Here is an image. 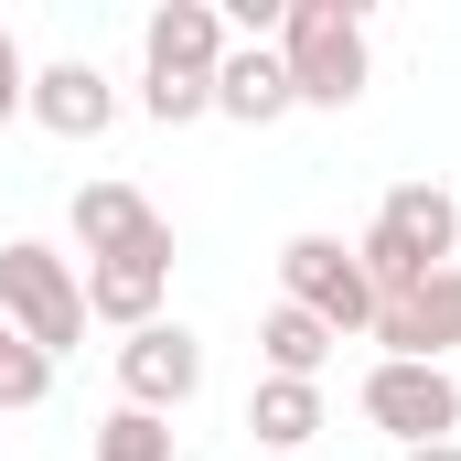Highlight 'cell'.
Listing matches in <instances>:
<instances>
[{
	"instance_id": "13",
	"label": "cell",
	"mask_w": 461,
	"mask_h": 461,
	"mask_svg": "<svg viewBox=\"0 0 461 461\" xmlns=\"http://www.w3.org/2000/svg\"><path fill=\"white\" fill-rule=\"evenodd\" d=\"M247 440H258V451H312V440H322V386L258 375V386H247Z\"/></svg>"
},
{
	"instance_id": "11",
	"label": "cell",
	"mask_w": 461,
	"mask_h": 461,
	"mask_svg": "<svg viewBox=\"0 0 461 461\" xmlns=\"http://www.w3.org/2000/svg\"><path fill=\"white\" fill-rule=\"evenodd\" d=\"M65 226H76V247H86V258H129V247H150L172 215H161L140 183H86V194L65 204Z\"/></svg>"
},
{
	"instance_id": "16",
	"label": "cell",
	"mask_w": 461,
	"mask_h": 461,
	"mask_svg": "<svg viewBox=\"0 0 461 461\" xmlns=\"http://www.w3.org/2000/svg\"><path fill=\"white\" fill-rule=\"evenodd\" d=\"M54 397V354H32L22 333L0 344V419H22V408H43Z\"/></svg>"
},
{
	"instance_id": "6",
	"label": "cell",
	"mask_w": 461,
	"mask_h": 461,
	"mask_svg": "<svg viewBox=\"0 0 461 461\" xmlns=\"http://www.w3.org/2000/svg\"><path fill=\"white\" fill-rule=\"evenodd\" d=\"M194 397H204V344H194L183 322H140V333H118V408L172 419V408H194Z\"/></svg>"
},
{
	"instance_id": "7",
	"label": "cell",
	"mask_w": 461,
	"mask_h": 461,
	"mask_svg": "<svg viewBox=\"0 0 461 461\" xmlns=\"http://www.w3.org/2000/svg\"><path fill=\"white\" fill-rule=\"evenodd\" d=\"M226 11L215 0H161L150 22H140V76H172V86H215V65H226Z\"/></svg>"
},
{
	"instance_id": "15",
	"label": "cell",
	"mask_w": 461,
	"mask_h": 461,
	"mask_svg": "<svg viewBox=\"0 0 461 461\" xmlns=\"http://www.w3.org/2000/svg\"><path fill=\"white\" fill-rule=\"evenodd\" d=\"M86 461H183V451H172V419H150V408H108Z\"/></svg>"
},
{
	"instance_id": "18",
	"label": "cell",
	"mask_w": 461,
	"mask_h": 461,
	"mask_svg": "<svg viewBox=\"0 0 461 461\" xmlns=\"http://www.w3.org/2000/svg\"><path fill=\"white\" fill-rule=\"evenodd\" d=\"M397 461H461V440H429V451H397Z\"/></svg>"
},
{
	"instance_id": "9",
	"label": "cell",
	"mask_w": 461,
	"mask_h": 461,
	"mask_svg": "<svg viewBox=\"0 0 461 461\" xmlns=\"http://www.w3.org/2000/svg\"><path fill=\"white\" fill-rule=\"evenodd\" d=\"M172 226L150 236V247H129V258H86V322H108V333H140V322H161V290H172Z\"/></svg>"
},
{
	"instance_id": "19",
	"label": "cell",
	"mask_w": 461,
	"mask_h": 461,
	"mask_svg": "<svg viewBox=\"0 0 461 461\" xmlns=\"http://www.w3.org/2000/svg\"><path fill=\"white\" fill-rule=\"evenodd\" d=\"M0 344H11V322H0Z\"/></svg>"
},
{
	"instance_id": "1",
	"label": "cell",
	"mask_w": 461,
	"mask_h": 461,
	"mask_svg": "<svg viewBox=\"0 0 461 461\" xmlns=\"http://www.w3.org/2000/svg\"><path fill=\"white\" fill-rule=\"evenodd\" d=\"M354 258H365L375 312H386V301H408L419 279L461 268V204L440 194V183H386V204H375V226L354 236Z\"/></svg>"
},
{
	"instance_id": "10",
	"label": "cell",
	"mask_w": 461,
	"mask_h": 461,
	"mask_svg": "<svg viewBox=\"0 0 461 461\" xmlns=\"http://www.w3.org/2000/svg\"><path fill=\"white\" fill-rule=\"evenodd\" d=\"M22 118H43L54 140H108L118 86L86 65V54H65V65H32V97H22Z\"/></svg>"
},
{
	"instance_id": "2",
	"label": "cell",
	"mask_w": 461,
	"mask_h": 461,
	"mask_svg": "<svg viewBox=\"0 0 461 461\" xmlns=\"http://www.w3.org/2000/svg\"><path fill=\"white\" fill-rule=\"evenodd\" d=\"M279 65H290V97H301V108H354V97L375 86L365 11H354V0H290V22H279Z\"/></svg>"
},
{
	"instance_id": "8",
	"label": "cell",
	"mask_w": 461,
	"mask_h": 461,
	"mask_svg": "<svg viewBox=\"0 0 461 461\" xmlns=\"http://www.w3.org/2000/svg\"><path fill=\"white\" fill-rule=\"evenodd\" d=\"M365 344L386 354V365H451V354H461V268H440V279H419L408 301H386Z\"/></svg>"
},
{
	"instance_id": "14",
	"label": "cell",
	"mask_w": 461,
	"mask_h": 461,
	"mask_svg": "<svg viewBox=\"0 0 461 461\" xmlns=\"http://www.w3.org/2000/svg\"><path fill=\"white\" fill-rule=\"evenodd\" d=\"M258 365H268V375H301V386H322V365H333V333H322L312 312L268 301V312H258Z\"/></svg>"
},
{
	"instance_id": "3",
	"label": "cell",
	"mask_w": 461,
	"mask_h": 461,
	"mask_svg": "<svg viewBox=\"0 0 461 461\" xmlns=\"http://www.w3.org/2000/svg\"><path fill=\"white\" fill-rule=\"evenodd\" d=\"M0 322L32 354H76L86 344V279H76V258L43 247V236H11L0 247Z\"/></svg>"
},
{
	"instance_id": "12",
	"label": "cell",
	"mask_w": 461,
	"mask_h": 461,
	"mask_svg": "<svg viewBox=\"0 0 461 461\" xmlns=\"http://www.w3.org/2000/svg\"><path fill=\"white\" fill-rule=\"evenodd\" d=\"M290 65H279V43H226V65H215V118L236 129H268V118H290Z\"/></svg>"
},
{
	"instance_id": "4",
	"label": "cell",
	"mask_w": 461,
	"mask_h": 461,
	"mask_svg": "<svg viewBox=\"0 0 461 461\" xmlns=\"http://www.w3.org/2000/svg\"><path fill=\"white\" fill-rule=\"evenodd\" d=\"M279 301L312 312L333 344H365L375 333V279H365V258H354L344 236H290L279 247Z\"/></svg>"
},
{
	"instance_id": "17",
	"label": "cell",
	"mask_w": 461,
	"mask_h": 461,
	"mask_svg": "<svg viewBox=\"0 0 461 461\" xmlns=\"http://www.w3.org/2000/svg\"><path fill=\"white\" fill-rule=\"evenodd\" d=\"M32 97V65H22V43H11V22H0V118H22Z\"/></svg>"
},
{
	"instance_id": "5",
	"label": "cell",
	"mask_w": 461,
	"mask_h": 461,
	"mask_svg": "<svg viewBox=\"0 0 461 461\" xmlns=\"http://www.w3.org/2000/svg\"><path fill=\"white\" fill-rule=\"evenodd\" d=\"M354 408H365V429H386L397 451H429V440H451L461 429V375L451 365H365V386H354Z\"/></svg>"
}]
</instances>
